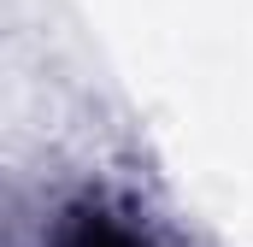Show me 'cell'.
I'll use <instances>...</instances> for the list:
<instances>
[{"label": "cell", "instance_id": "obj_1", "mask_svg": "<svg viewBox=\"0 0 253 247\" xmlns=\"http://www.w3.org/2000/svg\"><path fill=\"white\" fill-rule=\"evenodd\" d=\"M53 247H165L147 224H135V212L112 200H71L53 218Z\"/></svg>", "mask_w": 253, "mask_h": 247}]
</instances>
